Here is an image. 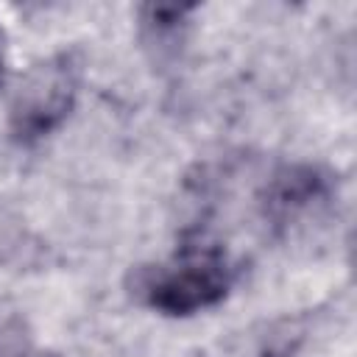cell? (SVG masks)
<instances>
[{"instance_id": "obj_5", "label": "cell", "mask_w": 357, "mask_h": 357, "mask_svg": "<svg viewBox=\"0 0 357 357\" xmlns=\"http://www.w3.org/2000/svg\"><path fill=\"white\" fill-rule=\"evenodd\" d=\"M36 349L22 318H8L0 324V357H31Z\"/></svg>"}, {"instance_id": "obj_1", "label": "cell", "mask_w": 357, "mask_h": 357, "mask_svg": "<svg viewBox=\"0 0 357 357\" xmlns=\"http://www.w3.org/2000/svg\"><path fill=\"white\" fill-rule=\"evenodd\" d=\"M237 282V262L209 243L181 245L162 262H145L128 271V296L162 315H192L220 304Z\"/></svg>"}, {"instance_id": "obj_2", "label": "cell", "mask_w": 357, "mask_h": 357, "mask_svg": "<svg viewBox=\"0 0 357 357\" xmlns=\"http://www.w3.org/2000/svg\"><path fill=\"white\" fill-rule=\"evenodd\" d=\"M84 61L75 50H59L33 64L8 106V131L20 145L50 137L75 109Z\"/></svg>"}, {"instance_id": "obj_7", "label": "cell", "mask_w": 357, "mask_h": 357, "mask_svg": "<svg viewBox=\"0 0 357 357\" xmlns=\"http://www.w3.org/2000/svg\"><path fill=\"white\" fill-rule=\"evenodd\" d=\"M0 73H3V36H0Z\"/></svg>"}, {"instance_id": "obj_6", "label": "cell", "mask_w": 357, "mask_h": 357, "mask_svg": "<svg viewBox=\"0 0 357 357\" xmlns=\"http://www.w3.org/2000/svg\"><path fill=\"white\" fill-rule=\"evenodd\" d=\"M31 357H59V354L56 351H33Z\"/></svg>"}, {"instance_id": "obj_3", "label": "cell", "mask_w": 357, "mask_h": 357, "mask_svg": "<svg viewBox=\"0 0 357 357\" xmlns=\"http://www.w3.org/2000/svg\"><path fill=\"white\" fill-rule=\"evenodd\" d=\"M332 198V178L312 165H287L265 184L262 215L268 223L284 229L298 218L310 215Z\"/></svg>"}, {"instance_id": "obj_4", "label": "cell", "mask_w": 357, "mask_h": 357, "mask_svg": "<svg viewBox=\"0 0 357 357\" xmlns=\"http://www.w3.org/2000/svg\"><path fill=\"white\" fill-rule=\"evenodd\" d=\"M192 11L195 6H142L139 22H142L145 42L159 47V53L178 45L181 31L187 28V17Z\"/></svg>"}]
</instances>
